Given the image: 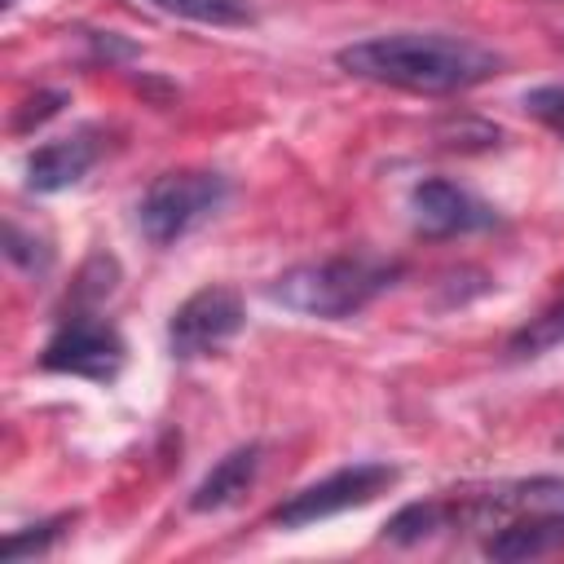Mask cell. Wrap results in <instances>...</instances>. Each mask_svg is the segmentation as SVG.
<instances>
[{
  "label": "cell",
  "mask_w": 564,
  "mask_h": 564,
  "mask_svg": "<svg viewBox=\"0 0 564 564\" xmlns=\"http://www.w3.org/2000/svg\"><path fill=\"white\" fill-rule=\"evenodd\" d=\"M335 66L352 79L405 88V93H463L502 70V57L467 35H441V31H392L370 35L357 44H344L335 53Z\"/></svg>",
  "instance_id": "cell-1"
},
{
  "label": "cell",
  "mask_w": 564,
  "mask_h": 564,
  "mask_svg": "<svg viewBox=\"0 0 564 564\" xmlns=\"http://www.w3.org/2000/svg\"><path fill=\"white\" fill-rule=\"evenodd\" d=\"M397 273H401L397 260H383L370 251L326 256V260H308V264L286 269L273 282V300L291 313L339 322V317L361 313L375 295H383L397 282Z\"/></svg>",
  "instance_id": "cell-2"
},
{
  "label": "cell",
  "mask_w": 564,
  "mask_h": 564,
  "mask_svg": "<svg viewBox=\"0 0 564 564\" xmlns=\"http://www.w3.org/2000/svg\"><path fill=\"white\" fill-rule=\"evenodd\" d=\"M229 198V181L220 172L207 167H181V172H163L137 203V220L141 234L154 247H167L176 238H185L194 225H203L212 212H220V203Z\"/></svg>",
  "instance_id": "cell-3"
},
{
  "label": "cell",
  "mask_w": 564,
  "mask_h": 564,
  "mask_svg": "<svg viewBox=\"0 0 564 564\" xmlns=\"http://www.w3.org/2000/svg\"><path fill=\"white\" fill-rule=\"evenodd\" d=\"M123 335L110 317L93 313V308H70L62 317V326L48 335L40 366L53 375H75V379H93V383H110L123 370Z\"/></svg>",
  "instance_id": "cell-4"
},
{
  "label": "cell",
  "mask_w": 564,
  "mask_h": 564,
  "mask_svg": "<svg viewBox=\"0 0 564 564\" xmlns=\"http://www.w3.org/2000/svg\"><path fill=\"white\" fill-rule=\"evenodd\" d=\"M397 467L392 463H348L339 471H330L326 480L291 494L286 502L273 507V524L282 529H304V524H317L326 516H339V511H352V507H366L375 502L379 494H388L397 485Z\"/></svg>",
  "instance_id": "cell-5"
},
{
  "label": "cell",
  "mask_w": 564,
  "mask_h": 564,
  "mask_svg": "<svg viewBox=\"0 0 564 564\" xmlns=\"http://www.w3.org/2000/svg\"><path fill=\"white\" fill-rule=\"evenodd\" d=\"M247 322V308H242V295L225 282H212V286H198L167 322V352L176 361H194V357H207V352H220Z\"/></svg>",
  "instance_id": "cell-6"
},
{
  "label": "cell",
  "mask_w": 564,
  "mask_h": 564,
  "mask_svg": "<svg viewBox=\"0 0 564 564\" xmlns=\"http://www.w3.org/2000/svg\"><path fill=\"white\" fill-rule=\"evenodd\" d=\"M410 216H414V229L427 238L476 234V229L498 225V212L480 194H471L467 185L445 181V176H427L410 189Z\"/></svg>",
  "instance_id": "cell-7"
},
{
  "label": "cell",
  "mask_w": 564,
  "mask_h": 564,
  "mask_svg": "<svg viewBox=\"0 0 564 564\" xmlns=\"http://www.w3.org/2000/svg\"><path fill=\"white\" fill-rule=\"evenodd\" d=\"M480 551L489 560H538V555L564 551V507H538L494 524Z\"/></svg>",
  "instance_id": "cell-8"
},
{
  "label": "cell",
  "mask_w": 564,
  "mask_h": 564,
  "mask_svg": "<svg viewBox=\"0 0 564 564\" xmlns=\"http://www.w3.org/2000/svg\"><path fill=\"white\" fill-rule=\"evenodd\" d=\"M97 154H101V141L88 128L62 137V141H48L35 154H26V189H35V194L70 189L75 181H84V172L97 163Z\"/></svg>",
  "instance_id": "cell-9"
},
{
  "label": "cell",
  "mask_w": 564,
  "mask_h": 564,
  "mask_svg": "<svg viewBox=\"0 0 564 564\" xmlns=\"http://www.w3.org/2000/svg\"><path fill=\"white\" fill-rule=\"evenodd\" d=\"M260 445L251 441V445H238V449H229L225 458H216V467L198 480V489L189 494V507L194 511H220V507H234L251 485H256V476H260Z\"/></svg>",
  "instance_id": "cell-10"
},
{
  "label": "cell",
  "mask_w": 564,
  "mask_h": 564,
  "mask_svg": "<svg viewBox=\"0 0 564 564\" xmlns=\"http://www.w3.org/2000/svg\"><path fill=\"white\" fill-rule=\"evenodd\" d=\"M560 344H564V291L507 339V352L511 357H542V352H551Z\"/></svg>",
  "instance_id": "cell-11"
},
{
  "label": "cell",
  "mask_w": 564,
  "mask_h": 564,
  "mask_svg": "<svg viewBox=\"0 0 564 564\" xmlns=\"http://www.w3.org/2000/svg\"><path fill=\"white\" fill-rule=\"evenodd\" d=\"M172 18H189L203 26H247L256 18L251 0H145Z\"/></svg>",
  "instance_id": "cell-12"
},
{
  "label": "cell",
  "mask_w": 564,
  "mask_h": 564,
  "mask_svg": "<svg viewBox=\"0 0 564 564\" xmlns=\"http://www.w3.org/2000/svg\"><path fill=\"white\" fill-rule=\"evenodd\" d=\"M66 524H70V516H53V520H44V524H31V529H22V533H9L4 546H0V555H4L9 564L22 560V555H40V551H48V542L62 538Z\"/></svg>",
  "instance_id": "cell-13"
},
{
  "label": "cell",
  "mask_w": 564,
  "mask_h": 564,
  "mask_svg": "<svg viewBox=\"0 0 564 564\" xmlns=\"http://www.w3.org/2000/svg\"><path fill=\"white\" fill-rule=\"evenodd\" d=\"M4 256H9L13 264H22L26 273H44V269L53 264L48 242H44V238H26L18 220H9V225H4Z\"/></svg>",
  "instance_id": "cell-14"
},
{
  "label": "cell",
  "mask_w": 564,
  "mask_h": 564,
  "mask_svg": "<svg viewBox=\"0 0 564 564\" xmlns=\"http://www.w3.org/2000/svg\"><path fill=\"white\" fill-rule=\"evenodd\" d=\"M524 110L533 119H542L546 128L564 132V84H542V88L524 93Z\"/></svg>",
  "instance_id": "cell-15"
},
{
  "label": "cell",
  "mask_w": 564,
  "mask_h": 564,
  "mask_svg": "<svg viewBox=\"0 0 564 564\" xmlns=\"http://www.w3.org/2000/svg\"><path fill=\"white\" fill-rule=\"evenodd\" d=\"M4 4H9V0H4Z\"/></svg>",
  "instance_id": "cell-16"
}]
</instances>
